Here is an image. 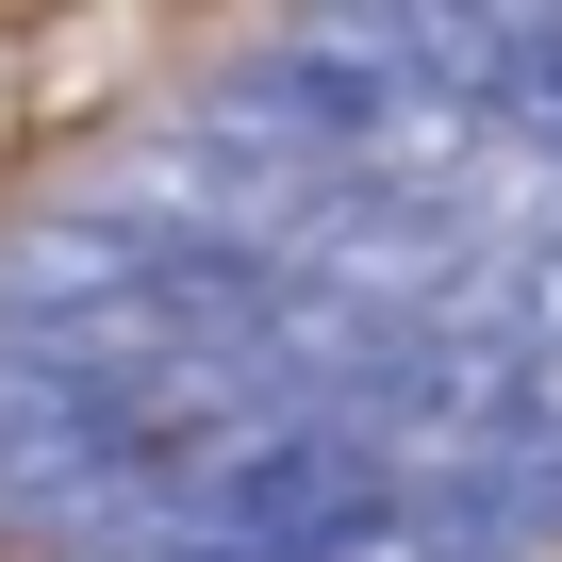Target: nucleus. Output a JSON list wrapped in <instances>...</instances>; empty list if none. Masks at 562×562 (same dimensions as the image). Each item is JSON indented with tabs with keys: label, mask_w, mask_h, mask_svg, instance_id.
Returning a JSON list of instances; mask_svg holds the SVG:
<instances>
[{
	"label": "nucleus",
	"mask_w": 562,
	"mask_h": 562,
	"mask_svg": "<svg viewBox=\"0 0 562 562\" xmlns=\"http://www.w3.org/2000/svg\"><path fill=\"white\" fill-rule=\"evenodd\" d=\"M414 331H447V348H480L513 381H562V199H496L480 248H463V281Z\"/></svg>",
	"instance_id": "f257e3e1"
},
{
	"label": "nucleus",
	"mask_w": 562,
	"mask_h": 562,
	"mask_svg": "<svg viewBox=\"0 0 562 562\" xmlns=\"http://www.w3.org/2000/svg\"><path fill=\"white\" fill-rule=\"evenodd\" d=\"M414 513H430V529H463L480 562H546V546H562V381H546V397H529L480 463L414 480Z\"/></svg>",
	"instance_id": "f03ea898"
}]
</instances>
